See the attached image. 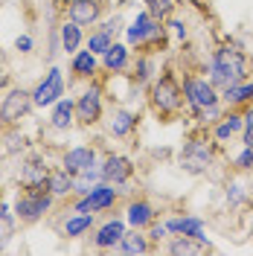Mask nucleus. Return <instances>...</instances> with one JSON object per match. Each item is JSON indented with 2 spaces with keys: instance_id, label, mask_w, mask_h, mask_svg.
I'll return each instance as SVG.
<instances>
[{
  "instance_id": "nucleus-1",
  "label": "nucleus",
  "mask_w": 253,
  "mask_h": 256,
  "mask_svg": "<svg viewBox=\"0 0 253 256\" xmlns=\"http://www.w3.org/2000/svg\"><path fill=\"white\" fill-rule=\"evenodd\" d=\"M204 73L218 90H224V88L253 76V56L244 50V44L224 35V38L216 41V47L210 50V56L204 62Z\"/></svg>"
},
{
  "instance_id": "nucleus-2",
  "label": "nucleus",
  "mask_w": 253,
  "mask_h": 256,
  "mask_svg": "<svg viewBox=\"0 0 253 256\" xmlns=\"http://www.w3.org/2000/svg\"><path fill=\"white\" fill-rule=\"evenodd\" d=\"M146 105L154 114V120H160V122H172L178 116H184V111H186L184 84H180V73L172 64L160 67L154 82L146 88Z\"/></svg>"
},
{
  "instance_id": "nucleus-3",
  "label": "nucleus",
  "mask_w": 253,
  "mask_h": 256,
  "mask_svg": "<svg viewBox=\"0 0 253 256\" xmlns=\"http://www.w3.org/2000/svg\"><path fill=\"white\" fill-rule=\"evenodd\" d=\"M227 154L222 146L212 140V134L204 128H192L184 137V146L178 152V166L192 178H206Z\"/></svg>"
},
{
  "instance_id": "nucleus-4",
  "label": "nucleus",
  "mask_w": 253,
  "mask_h": 256,
  "mask_svg": "<svg viewBox=\"0 0 253 256\" xmlns=\"http://www.w3.org/2000/svg\"><path fill=\"white\" fill-rule=\"evenodd\" d=\"M126 44L134 52H152V56H166L172 47V38L166 30V20L152 18L146 9L134 12V18L126 24Z\"/></svg>"
},
{
  "instance_id": "nucleus-5",
  "label": "nucleus",
  "mask_w": 253,
  "mask_h": 256,
  "mask_svg": "<svg viewBox=\"0 0 253 256\" xmlns=\"http://www.w3.org/2000/svg\"><path fill=\"white\" fill-rule=\"evenodd\" d=\"M105 82L94 79V82H84V88L76 96V126L90 131V128L102 126V116H105Z\"/></svg>"
},
{
  "instance_id": "nucleus-6",
  "label": "nucleus",
  "mask_w": 253,
  "mask_h": 256,
  "mask_svg": "<svg viewBox=\"0 0 253 256\" xmlns=\"http://www.w3.org/2000/svg\"><path fill=\"white\" fill-rule=\"evenodd\" d=\"M180 84H184V99H186V114L198 111V108H210V105H222V90L210 82L204 70H184L180 73Z\"/></svg>"
},
{
  "instance_id": "nucleus-7",
  "label": "nucleus",
  "mask_w": 253,
  "mask_h": 256,
  "mask_svg": "<svg viewBox=\"0 0 253 256\" xmlns=\"http://www.w3.org/2000/svg\"><path fill=\"white\" fill-rule=\"evenodd\" d=\"M56 198L50 190H20L18 186L15 201H12V210H15L18 222L20 224H38L41 218H47L50 212L56 210Z\"/></svg>"
},
{
  "instance_id": "nucleus-8",
  "label": "nucleus",
  "mask_w": 253,
  "mask_h": 256,
  "mask_svg": "<svg viewBox=\"0 0 253 256\" xmlns=\"http://www.w3.org/2000/svg\"><path fill=\"white\" fill-rule=\"evenodd\" d=\"M120 201H122V190L108 184V180H99L84 195H73L70 198V210L73 212H94V216H99V212L116 210Z\"/></svg>"
},
{
  "instance_id": "nucleus-9",
  "label": "nucleus",
  "mask_w": 253,
  "mask_h": 256,
  "mask_svg": "<svg viewBox=\"0 0 253 256\" xmlns=\"http://www.w3.org/2000/svg\"><path fill=\"white\" fill-rule=\"evenodd\" d=\"M35 108V102H32V90L26 88H20V84H12L3 99H0V131H6V128H18L30 111Z\"/></svg>"
},
{
  "instance_id": "nucleus-10",
  "label": "nucleus",
  "mask_w": 253,
  "mask_h": 256,
  "mask_svg": "<svg viewBox=\"0 0 253 256\" xmlns=\"http://www.w3.org/2000/svg\"><path fill=\"white\" fill-rule=\"evenodd\" d=\"M99 169H102V180H108L120 190H128L137 178V163L126 152H105L99 158Z\"/></svg>"
},
{
  "instance_id": "nucleus-11",
  "label": "nucleus",
  "mask_w": 253,
  "mask_h": 256,
  "mask_svg": "<svg viewBox=\"0 0 253 256\" xmlns=\"http://www.w3.org/2000/svg\"><path fill=\"white\" fill-rule=\"evenodd\" d=\"M140 111L128 108V105H114L111 111H105L102 116V128L111 140H131L140 131Z\"/></svg>"
},
{
  "instance_id": "nucleus-12",
  "label": "nucleus",
  "mask_w": 253,
  "mask_h": 256,
  "mask_svg": "<svg viewBox=\"0 0 253 256\" xmlns=\"http://www.w3.org/2000/svg\"><path fill=\"white\" fill-rule=\"evenodd\" d=\"M50 166L47 158L41 152H30L26 158L20 160L18 169V186L20 190H47V178H50Z\"/></svg>"
},
{
  "instance_id": "nucleus-13",
  "label": "nucleus",
  "mask_w": 253,
  "mask_h": 256,
  "mask_svg": "<svg viewBox=\"0 0 253 256\" xmlns=\"http://www.w3.org/2000/svg\"><path fill=\"white\" fill-rule=\"evenodd\" d=\"M64 88H67L64 70L52 64L47 73L41 76V82L32 88V102H35V108H52V105L64 96Z\"/></svg>"
},
{
  "instance_id": "nucleus-14",
  "label": "nucleus",
  "mask_w": 253,
  "mask_h": 256,
  "mask_svg": "<svg viewBox=\"0 0 253 256\" xmlns=\"http://www.w3.org/2000/svg\"><path fill=\"white\" fill-rule=\"evenodd\" d=\"M160 56H152V52H134V62H131V70L126 73L128 84L134 88V94H146V88L154 82V76L160 73Z\"/></svg>"
},
{
  "instance_id": "nucleus-15",
  "label": "nucleus",
  "mask_w": 253,
  "mask_h": 256,
  "mask_svg": "<svg viewBox=\"0 0 253 256\" xmlns=\"http://www.w3.org/2000/svg\"><path fill=\"white\" fill-rule=\"evenodd\" d=\"M122 218H126L128 227L146 230L152 222L160 218V210H158V204H154L152 198H146V195H131V198L126 201V207H122Z\"/></svg>"
},
{
  "instance_id": "nucleus-16",
  "label": "nucleus",
  "mask_w": 253,
  "mask_h": 256,
  "mask_svg": "<svg viewBox=\"0 0 253 256\" xmlns=\"http://www.w3.org/2000/svg\"><path fill=\"white\" fill-rule=\"evenodd\" d=\"M105 9H108L105 0H67L62 15L79 26H96L105 18Z\"/></svg>"
},
{
  "instance_id": "nucleus-17",
  "label": "nucleus",
  "mask_w": 253,
  "mask_h": 256,
  "mask_svg": "<svg viewBox=\"0 0 253 256\" xmlns=\"http://www.w3.org/2000/svg\"><path fill=\"white\" fill-rule=\"evenodd\" d=\"M96 163H99V146H94V143L70 146V148H64L62 158H58V166H64L70 175H82L84 169H90Z\"/></svg>"
},
{
  "instance_id": "nucleus-18",
  "label": "nucleus",
  "mask_w": 253,
  "mask_h": 256,
  "mask_svg": "<svg viewBox=\"0 0 253 256\" xmlns=\"http://www.w3.org/2000/svg\"><path fill=\"white\" fill-rule=\"evenodd\" d=\"M131 62H134V50L128 47L126 41H114L111 47L99 56V67L105 76H126L131 70Z\"/></svg>"
},
{
  "instance_id": "nucleus-19",
  "label": "nucleus",
  "mask_w": 253,
  "mask_h": 256,
  "mask_svg": "<svg viewBox=\"0 0 253 256\" xmlns=\"http://www.w3.org/2000/svg\"><path fill=\"white\" fill-rule=\"evenodd\" d=\"M128 230V224L122 216H108L102 224L94 227V236H90V244L96 250H116V244L122 239V233Z\"/></svg>"
},
{
  "instance_id": "nucleus-20",
  "label": "nucleus",
  "mask_w": 253,
  "mask_h": 256,
  "mask_svg": "<svg viewBox=\"0 0 253 256\" xmlns=\"http://www.w3.org/2000/svg\"><path fill=\"white\" fill-rule=\"evenodd\" d=\"M242 126H244V116H242V111L224 108L222 120H218L216 126L210 128V134H212V140H216V143H218L224 152H227V146L233 143V140H238V137H242Z\"/></svg>"
},
{
  "instance_id": "nucleus-21",
  "label": "nucleus",
  "mask_w": 253,
  "mask_h": 256,
  "mask_svg": "<svg viewBox=\"0 0 253 256\" xmlns=\"http://www.w3.org/2000/svg\"><path fill=\"white\" fill-rule=\"evenodd\" d=\"M163 222H166L172 236L174 233H184V236H192V239L210 242V236H206V222L201 216H195V212H178V216H169Z\"/></svg>"
},
{
  "instance_id": "nucleus-22",
  "label": "nucleus",
  "mask_w": 253,
  "mask_h": 256,
  "mask_svg": "<svg viewBox=\"0 0 253 256\" xmlns=\"http://www.w3.org/2000/svg\"><path fill=\"white\" fill-rule=\"evenodd\" d=\"M160 250H166L172 256H204V254H212V244L201 239H192V236H184V233H174V236H169L163 242Z\"/></svg>"
},
{
  "instance_id": "nucleus-23",
  "label": "nucleus",
  "mask_w": 253,
  "mask_h": 256,
  "mask_svg": "<svg viewBox=\"0 0 253 256\" xmlns=\"http://www.w3.org/2000/svg\"><path fill=\"white\" fill-rule=\"evenodd\" d=\"M99 56L90 52L88 47H82L79 52H73L70 56V76L76 82H94L99 79Z\"/></svg>"
},
{
  "instance_id": "nucleus-24",
  "label": "nucleus",
  "mask_w": 253,
  "mask_h": 256,
  "mask_svg": "<svg viewBox=\"0 0 253 256\" xmlns=\"http://www.w3.org/2000/svg\"><path fill=\"white\" fill-rule=\"evenodd\" d=\"M116 250L122 256H146V254H158L154 250V244L148 239V233L146 230H137V227H128L126 233H122V239L116 244Z\"/></svg>"
},
{
  "instance_id": "nucleus-25",
  "label": "nucleus",
  "mask_w": 253,
  "mask_h": 256,
  "mask_svg": "<svg viewBox=\"0 0 253 256\" xmlns=\"http://www.w3.org/2000/svg\"><path fill=\"white\" fill-rule=\"evenodd\" d=\"M47 190L52 192V198L62 204V201H70L76 195V175H70L64 166H52L47 178Z\"/></svg>"
},
{
  "instance_id": "nucleus-26",
  "label": "nucleus",
  "mask_w": 253,
  "mask_h": 256,
  "mask_svg": "<svg viewBox=\"0 0 253 256\" xmlns=\"http://www.w3.org/2000/svg\"><path fill=\"white\" fill-rule=\"evenodd\" d=\"M50 128L52 131H70L76 126V96H62L52 108H50Z\"/></svg>"
},
{
  "instance_id": "nucleus-27",
  "label": "nucleus",
  "mask_w": 253,
  "mask_h": 256,
  "mask_svg": "<svg viewBox=\"0 0 253 256\" xmlns=\"http://www.w3.org/2000/svg\"><path fill=\"white\" fill-rule=\"evenodd\" d=\"M222 105L224 108H233V111H244L248 105H253V76L250 79H242L230 88L222 90Z\"/></svg>"
},
{
  "instance_id": "nucleus-28",
  "label": "nucleus",
  "mask_w": 253,
  "mask_h": 256,
  "mask_svg": "<svg viewBox=\"0 0 253 256\" xmlns=\"http://www.w3.org/2000/svg\"><path fill=\"white\" fill-rule=\"evenodd\" d=\"M96 227V216L94 212H67V218L62 222V236L64 239H82L88 233H94Z\"/></svg>"
},
{
  "instance_id": "nucleus-29",
  "label": "nucleus",
  "mask_w": 253,
  "mask_h": 256,
  "mask_svg": "<svg viewBox=\"0 0 253 256\" xmlns=\"http://www.w3.org/2000/svg\"><path fill=\"white\" fill-rule=\"evenodd\" d=\"M84 38H88L84 26L73 24V20H67V18L58 24V41H62V52H64V56L79 52V50L84 47Z\"/></svg>"
},
{
  "instance_id": "nucleus-30",
  "label": "nucleus",
  "mask_w": 253,
  "mask_h": 256,
  "mask_svg": "<svg viewBox=\"0 0 253 256\" xmlns=\"http://www.w3.org/2000/svg\"><path fill=\"white\" fill-rule=\"evenodd\" d=\"M224 201H227V207L230 210H244L253 204V195L250 190L242 184V180H236V178H227V184H224Z\"/></svg>"
},
{
  "instance_id": "nucleus-31",
  "label": "nucleus",
  "mask_w": 253,
  "mask_h": 256,
  "mask_svg": "<svg viewBox=\"0 0 253 256\" xmlns=\"http://www.w3.org/2000/svg\"><path fill=\"white\" fill-rule=\"evenodd\" d=\"M18 216H15V210L9 207L6 201H0V250L9 244V242L15 239V230H18Z\"/></svg>"
},
{
  "instance_id": "nucleus-32",
  "label": "nucleus",
  "mask_w": 253,
  "mask_h": 256,
  "mask_svg": "<svg viewBox=\"0 0 253 256\" xmlns=\"http://www.w3.org/2000/svg\"><path fill=\"white\" fill-rule=\"evenodd\" d=\"M227 166L236 175H253V146H238L233 154H227Z\"/></svg>"
},
{
  "instance_id": "nucleus-33",
  "label": "nucleus",
  "mask_w": 253,
  "mask_h": 256,
  "mask_svg": "<svg viewBox=\"0 0 253 256\" xmlns=\"http://www.w3.org/2000/svg\"><path fill=\"white\" fill-rule=\"evenodd\" d=\"M224 114V105H210V108H198V111L190 114L192 120V128H204V131H210V128L216 126L218 120H222Z\"/></svg>"
},
{
  "instance_id": "nucleus-34",
  "label": "nucleus",
  "mask_w": 253,
  "mask_h": 256,
  "mask_svg": "<svg viewBox=\"0 0 253 256\" xmlns=\"http://www.w3.org/2000/svg\"><path fill=\"white\" fill-rule=\"evenodd\" d=\"M142 9L158 20H169L174 12H180V0H142Z\"/></svg>"
},
{
  "instance_id": "nucleus-35",
  "label": "nucleus",
  "mask_w": 253,
  "mask_h": 256,
  "mask_svg": "<svg viewBox=\"0 0 253 256\" xmlns=\"http://www.w3.org/2000/svg\"><path fill=\"white\" fill-rule=\"evenodd\" d=\"M166 30H169V38H172V44H178V47L190 44V20L180 15V12H174V15L166 20Z\"/></svg>"
},
{
  "instance_id": "nucleus-36",
  "label": "nucleus",
  "mask_w": 253,
  "mask_h": 256,
  "mask_svg": "<svg viewBox=\"0 0 253 256\" xmlns=\"http://www.w3.org/2000/svg\"><path fill=\"white\" fill-rule=\"evenodd\" d=\"M146 233H148V239H152V244H154V250H160V248H163V242H166L169 236H172L163 218H158V222H152L148 227H146Z\"/></svg>"
},
{
  "instance_id": "nucleus-37",
  "label": "nucleus",
  "mask_w": 253,
  "mask_h": 256,
  "mask_svg": "<svg viewBox=\"0 0 253 256\" xmlns=\"http://www.w3.org/2000/svg\"><path fill=\"white\" fill-rule=\"evenodd\" d=\"M242 116H244V126H242V137H238V143L242 146H253V105H248V108L242 111Z\"/></svg>"
},
{
  "instance_id": "nucleus-38",
  "label": "nucleus",
  "mask_w": 253,
  "mask_h": 256,
  "mask_svg": "<svg viewBox=\"0 0 253 256\" xmlns=\"http://www.w3.org/2000/svg\"><path fill=\"white\" fill-rule=\"evenodd\" d=\"M15 50H18V52H24V56H26V52H32V50H35L32 35H26V32H24V35H18V38H15Z\"/></svg>"
},
{
  "instance_id": "nucleus-39",
  "label": "nucleus",
  "mask_w": 253,
  "mask_h": 256,
  "mask_svg": "<svg viewBox=\"0 0 253 256\" xmlns=\"http://www.w3.org/2000/svg\"><path fill=\"white\" fill-rule=\"evenodd\" d=\"M9 88H12V73H9L6 67H0V96L6 94Z\"/></svg>"
},
{
  "instance_id": "nucleus-40",
  "label": "nucleus",
  "mask_w": 253,
  "mask_h": 256,
  "mask_svg": "<svg viewBox=\"0 0 253 256\" xmlns=\"http://www.w3.org/2000/svg\"><path fill=\"white\" fill-rule=\"evenodd\" d=\"M52 6H56V9H58V12H62L64 6H67V0H52Z\"/></svg>"
},
{
  "instance_id": "nucleus-41",
  "label": "nucleus",
  "mask_w": 253,
  "mask_h": 256,
  "mask_svg": "<svg viewBox=\"0 0 253 256\" xmlns=\"http://www.w3.org/2000/svg\"><path fill=\"white\" fill-rule=\"evenodd\" d=\"M0 201H3V180H0Z\"/></svg>"
},
{
  "instance_id": "nucleus-42",
  "label": "nucleus",
  "mask_w": 253,
  "mask_h": 256,
  "mask_svg": "<svg viewBox=\"0 0 253 256\" xmlns=\"http://www.w3.org/2000/svg\"><path fill=\"white\" fill-rule=\"evenodd\" d=\"M250 233H253V210H250Z\"/></svg>"
}]
</instances>
